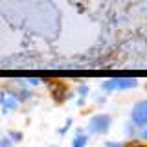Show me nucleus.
<instances>
[{
	"label": "nucleus",
	"instance_id": "1",
	"mask_svg": "<svg viewBox=\"0 0 147 147\" xmlns=\"http://www.w3.org/2000/svg\"><path fill=\"white\" fill-rule=\"evenodd\" d=\"M132 119H134L136 125H145L147 123V101L145 103H140L134 107V112H132Z\"/></svg>",
	"mask_w": 147,
	"mask_h": 147
},
{
	"label": "nucleus",
	"instance_id": "2",
	"mask_svg": "<svg viewBox=\"0 0 147 147\" xmlns=\"http://www.w3.org/2000/svg\"><path fill=\"white\" fill-rule=\"evenodd\" d=\"M109 118H105V116H99V118H94L90 121V131H94V132H105L109 129Z\"/></svg>",
	"mask_w": 147,
	"mask_h": 147
},
{
	"label": "nucleus",
	"instance_id": "3",
	"mask_svg": "<svg viewBox=\"0 0 147 147\" xmlns=\"http://www.w3.org/2000/svg\"><path fill=\"white\" fill-rule=\"evenodd\" d=\"M85 144H86V138L85 136H77L76 140H74V147H85Z\"/></svg>",
	"mask_w": 147,
	"mask_h": 147
},
{
	"label": "nucleus",
	"instance_id": "4",
	"mask_svg": "<svg viewBox=\"0 0 147 147\" xmlns=\"http://www.w3.org/2000/svg\"><path fill=\"white\" fill-rule=\"evenodd\" d=\"M142 136H144V138H147V129H145L144 132H142Z\"/></svg>",
	"mask_w": 147,
	"mask_h": 147
},
{
	"label": "nucleus",
	"instance_id": "5",
	"mask_svg": "<svg viewBox=\"0 0 147 147\" xmlns=\"http://www.w3.org/2000/svg\"><path fill=\"white\" fill-rule=\"evenodd\" d=\"M129 147H142V145H129Z\"/></svg>",
	"mask_w": 147,
	"mask_h": 147
}]
</instances>
